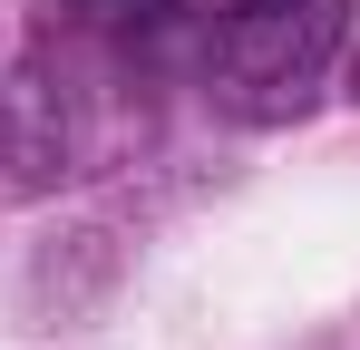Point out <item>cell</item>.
Returning <instances> with one entry per match:
<instances>
[{
	"label": "cell",
	"mask_w": 360,
	"mask_h": 350,
	"mask_svg": "<svg viewBox=\"0 0 360 350\" xmlns=\"http://www.w3.org/2000/svg\"><path fill=\"white\" fill-rule=\"evenodd\" d=\"M68 20H156L166 0H59Z\"/></svg>",
	"instance_id": "3957f363"
},
{
	"label": "cell",
	"mask_w": 360,
	"mask_h": 350,
	"mask_svg": "<svg viewBox=\"0 0 360 350\" xmlns=\"http://www.w3.org/2000/svg\"><path fill=\"white\" fill-rule=\"evenodd\" d=\"M68 156H78V117H68V78L49 68H20L0 88V166L20 185H59Z\"/></svg>",
	"instance_id": "7a4b0ae2"
},
{
	"label": "cell",
	"mask_w": 360,
	"mask_h": 350,
	"mask_svg": "<svg viewBox=\"0 0 360 350\" xmlns=\"http://www.w3.org/2000/svg\"><path fill=\"white\" fill-rule=\"evenodd\" d=\"M351 78H360V58H351Z\"/></svg>",
	"instance_id": "277c9868"
},
{
	"label": "cell",
	"mask_w": 360,
	"mask_h": 350,
	"mask_svg": "<svg viewBox=\"0 0 360 350\" xmlns=\"http://www.w3.org/2000/svg\"><path fill=\"white\" fill-rule=\"evenodd\" d=\"M341 30H351L341 0H234L224 49H214L224 108H243V117H292L302 98L321 88V68L341 58Z\"/></svg>",
	"instance_id": "6da1fadb"
}]
</instances>
